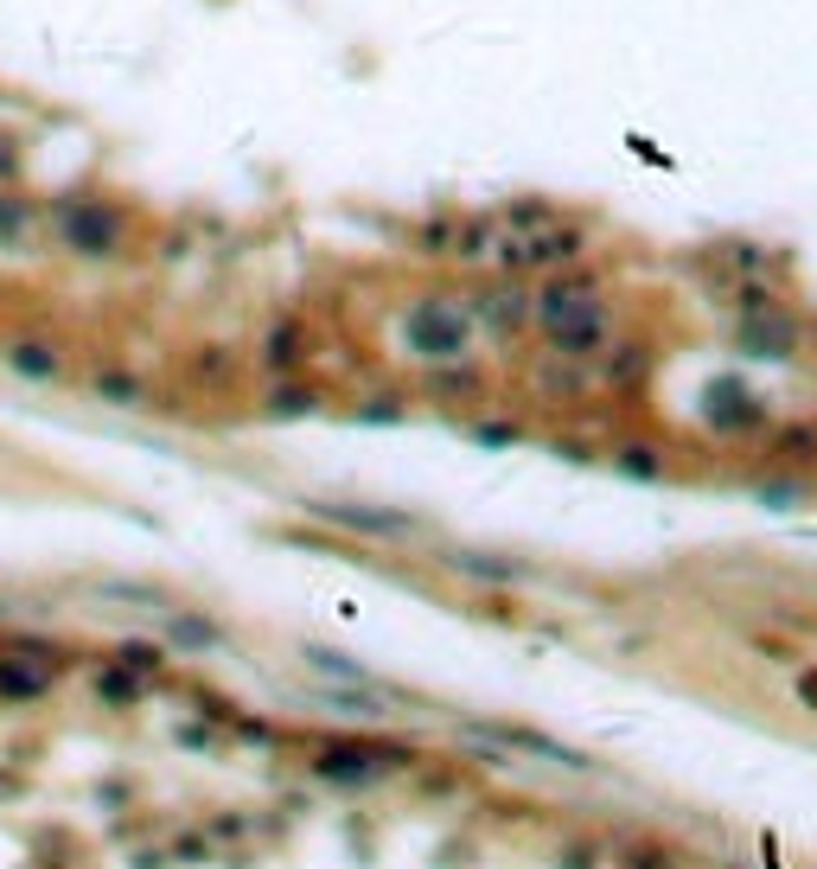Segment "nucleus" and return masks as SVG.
Masks as SVG:
<instances>
[{
  "label": "nucleus",
  "mask_w": 817,
  "mask_h": 869,
  "mask_svg": "<svg viewBox=\"0 0 817 869\" xmlns=\"http://www.w3.org/2000/svg\"><path fill=\"white\" fill-rule=\"evenodd\" d=\"M543 327H550V340H556L562 352H588V345L607 333L595 288H550V295H543Z\"/></svg>",
  "instance_id": "obj_1"
},
{
  "label": "nucleus",
  "mask_w": 817,
  "mask_h": 869,
  "mask_svg": "<svg viewBox=\"0 0 817 869\" xmlns=\"http://www.w3.org/2000/svg\"><path fill=\"white\" fill-rule=\"evenodd\" d=\"M58 230H65V243L83 250V256H110L115 243H122V211L115 205H96V198H77L58 211Z\"/></svg>",
  "instance_id": "obj_2"
},
{
  "label": "nucleus",
  "mask_w": 817,
  "mask_h": 869,
  "mask_svg": "<svg viewBox=\"0 0 817 869\" xmlns=\"http://www.w3.org/2000/svg\"><path fill=\"white\" fill-rule=\"evenodd\" d=\"M408 345L415 352H460L467 345V313H453V307H415V320H408Z\"/></svg>",
  "instance_id": "obj_3"
},
{
  "label": "nucleus",
  "mask_w": 817,
  "mask_h": 869,
  "mask_svg": "<svg viewBox=\"0 0 817 869\" xmlns=\"http://www.w3.org/2000/svg\"><path fill=\"white\" fill-rule=\"evenodd\" d=\"M326 518H338L352 530H377V537H403L408 530L403 512H371V505H326Z\"/></svg>",
  "instance_id": "obj_4"
},
{
  "label": "nucleus",
  "mask_w": 817,
  "mask_h": 869,
  "mask_svg": "<svg viewBox=\"0 0 817 869\" xmlns=\"http://www.w3.org/2000/svg\"><path fill=\"white\" fill-rule=\"evenodd\" d=\"M320 774H333V780H358V787H365V780H377V774H383V761L352 755V748H338V755H326V761H320Z\"/></svg>",
  "instance_id": "obj_5"
}]
</instances>
